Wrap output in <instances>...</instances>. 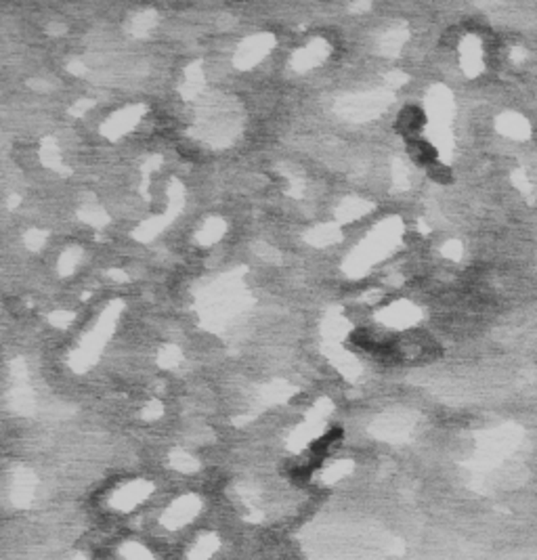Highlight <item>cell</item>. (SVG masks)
<instances>
[{"label": "cell", "instance_id": "6da1fadb", "mask_svg": "<svg viewBox=\"0 0 537 560\" xmlns=\"http://www.w3.org/2000/svg\"><path fill=\"white\" fill-rule=\"evenodd\" d=\"M426 124V115L420 107L416 105H407L401 109L399 118H397V130L407 136L410 141H414V136L422 130V126Z\"/></svg>", "mask_w": 537, "mask_h": 560}, {"label": "cell", "instance_id": "7a4b0ae2", "mask_svg": "<svg viewBox=\"0 0 537 560\" xmlns=\"http://www.w3.org/2000/svg\"><path fill=\"white\" fill-rule=\"evenodd\" d=\"M407 151L410 155L418 162V164H426V166H433L437 162V149L426 143V141H420V139H414L407 143Z\"/></svg>", "mask_w": 537, "mask_h": 560}, {"label": "cell", "instance_id": "3957f363", "mask_svg": "<svg viewBox=\"0 0 537 560\" xmlns=\"http://www.w3.org/2000/svg\"><path fill=\"white\" fill-rule=\"evenodd\" d=\"M431 176H433L435 181H439V183H445V181H449V168L433 164V166H431Z\"/></svg>", "mask_w": 537, "mask_h": 560}]
</instances>
